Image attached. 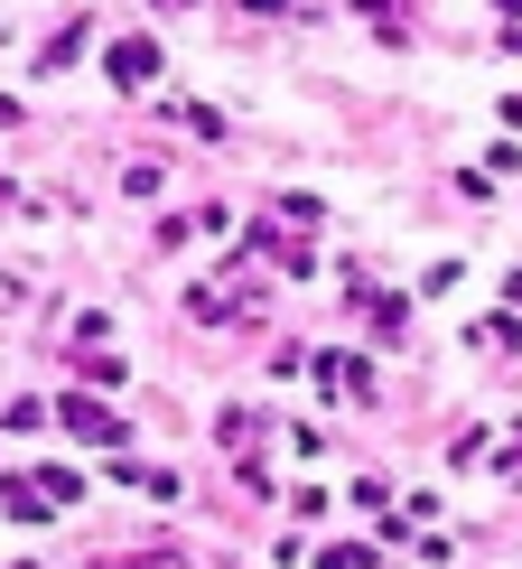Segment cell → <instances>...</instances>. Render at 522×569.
<instances>
[{"label":"cell","mask_w":522,"mask_h":569,"mask_svg":"<svg viewBox=\"0 0 522 569\" xmlns=\"http://www.w3.org/2000/svg\"><path fill=\"white\" fill-rule=\"evenodd\" d=\"M150 66H159L150 38H122V47H112V84H150Z\"/></svg>","instance_id":"obj_2"},{"label":"cell","mask_w":522,"mask_h":569,"mask_svg":"<svg viewBox=\"0 0 522 569\" xmlns=\"http://www.w3.org/2000/svg\"><path fill=\"white\" fill-rule=\"evenodd\" d=\"M243 10H280V0H243Z\"/></svg>","instance_id":"obj_3"},{"label":"cell","mask_w":522,"mask_h":569,"mask_svg":"<svg viewBox=\"0 0 522 569\" xmlns=\"http://www.w3.org/2000/svg\"><path fill=\"white\" fill-rule=\"evenodd\" d=\"M66 430H76V439H103V448H112V439H122V420H112L103 401H66Z\"/></svg>","instance_id":"obj_1"}]
</instances>
